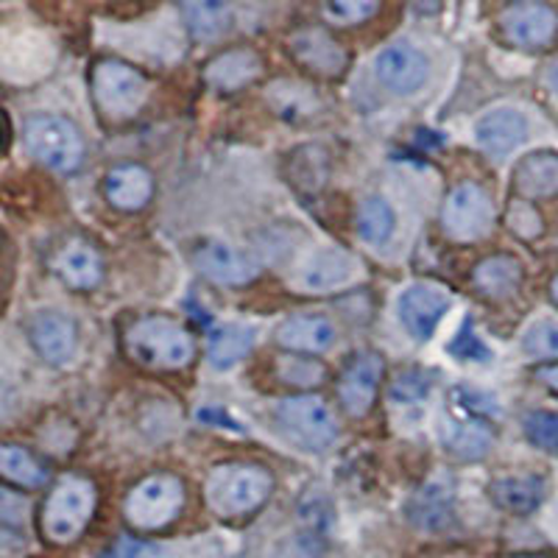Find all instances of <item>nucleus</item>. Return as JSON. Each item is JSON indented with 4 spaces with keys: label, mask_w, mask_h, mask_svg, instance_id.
Here are the masks:
<instances>
[{
    "label": "nucleus",
    "mask_w": 558,
    "mask_h": 558,
    "mask_svg": "<svg viewBox=\"0 0 558 558\" xmlns=\"http://www.w3.org/2000/svg\"><path fill=\"white\" fill-rule=\"evenodd\" d=\"M271 488V472L257 463H221L204 481V500L213 514L235 520L257 511L268 500Z\"/></svg>",
    "instance_id": "1"
},
{
    "label": "nucleus",
    "mask_w": 558,
    "mask_h": 558,
    "mask_svg": "<svg viewBox=\"0 0 558 558\" xmlns=\"http://www.w3.org/2000/svg\"><path fill=\"white\" fill-rule=\"evenodd\" d=\"M126 349L132 361L151 372H177L191 366L196 357V341L182 324L162 316L140 318L129 327Z\"/></svg>",
    "instance_id": "2"
},
{
    "label": "nucleus",
    "mask_w": 558,
    "mask_h": 558,
    "mask_svg": "<svg viewBox=\"0 0 558 558\" xmlns=\"http://www.w3.org/2000/svg\"><path fill=\"white\" fill-rule=\"evenodd\" d=\"M96 511V486L87 477L68 475L53 486L43 511V533L57 545L78 539Z\"/></svg>",
    "instance_id": "3"
},
{
    "label": "nucleus",
    "mask_w": 558,
    "mask_h": 558,
    "mask_svg": "<svg viewBox=\"0 0 558 558\" xmlns=\"http://www.w3.org/2000/svg\"><path fill=\"white\" fill-rule=\"evenodd\" d=\"M93 98L109 121H129L148 98V82L121 59H101L93 64Z\"/></svg>",
    "instance_id": "4"
},
{
    "label": "nucleus",
    "mask_w": 558,
    "mask_h": 558,
    "mask_svg": "<svg viewBox=\"0 0 558 558\" xmlns=\"http://www.w3.org/2000/svg\"><path fill=\"white\" fill-rule=\"evenodd\" d=\"M26 148L51 171L70 173L82 166L84 140L78 129L59 114H34L26 123Z\"/></svg>",
    "instance_id": "5"
},
{
    "label": "nucleus",
    "mask_w": 558,
    "mask_h": 558,
    "mask_svg": "<svg viewBox=\"0 0 558 558\" xmlns=\"http://www.w3.org/2000/svg\"><path fill=\"white\" fill-rule=\"evenodd\" d=\"M274 418L293 445L311 452H322L336 441L338 425L330 408L318 397H291L274 408Z\"/></svg>",
    "instance_id": "6"
},
{
    "label": "nucleus",
    "mask_w": 558,
    "mask_h": 558,
    "mask_svg": "<svg viewBox=\"0 0 558 558\" xmlns=\"http://www.w3.org/2000/svg\"><path fill=\"white\" fill-rule=\"evenodd\" d=\"M184 506V486L173 475H154L129 492L126 520L140 531H159L171 525Z\"/></svg>",
    "instance_id": "7"
},
{
    "label": "nucleus",
    "mask_w": 558,
    "mask_h": 558,
    "mask_svg": "<svg viewBox=\"0 0 558 558\" xmlns=\"http://www.w3.org/2000/svg\"><path fill=\"white\" fill-rule=\"evenodd\" d=\"M497 26L520 51H545L558 39V9L545 0H514L502 9Z\"/></svg>",
    "instance_id": "8"
},
{
    "label": "nucleus",
    "mask_w": 558,
    "mask_h": 558,
    "mask_svg": "<svg viewBox=\"0 0 558 558\" xmlns=\"http://www.w3.org/2000/svg\"><path fill=\"white\" fill-rule=\"evenodd\" d=\"M441 221H445L447 235L452 241H481L495 223V204H492V196L483 191L481 184L463 182L447 196Z\"/></svg>",
    "instance_id": "9"
},
{
    "label": "nucleus",
    "mask_w": 558,
    "mask_h": 558,
    "mask_svg": "<svg viewBox=\"0 0 558 558\" xmlns=\"http://www.w3.org/2000/svg\"><path fill=\"white\" fill-rule=\"evenodd\" d=\"M375 73L391 93L411 96V93L425 87L427 76H430V62L416 45L393 43L377 53Z\"/></svg>",
    "instance_id": "10"
},
{
    "label": "nucleus",
    "mask_w": 558,
    "mask_h": 558,
    "mask_svg": "<svg viewBox=\"0 0 558 558\" xmlns=\"http://www.w3.org/2000/svg\"><path fill=\"white\" fill-rule=\"evenodd\" d=\"M383 380V357L377 352H357L343 368L338 380V400L352 416H363L375 405L377 388Z\"/></svg>",
    "instance_id": "11"
},
{
    "label": "nucleus",
    "mask_w": 558,
    "mask_h": 558,
    "mask_svg": "<svg viewBox=\"0 0 558 558\" xmlns=\"http://www.w3.org/2000/svg\"><path fill=\"white\" fill-rule=\"evenodd\" d=\"M447 311H450V296H447L445 288L438 286L416 282V286L405 288L400 296L402 324L418 341H427L436 332L438 322H441Z\"/></svg>",
    "instance_id": "12"
},
{
    "label": "nucleus",
    "mask_w": 558,
    "mask_h": 558,
    "mask_svg": "<svg viewBox=\"0 0 558 558\" xmlns=\"http://www.w3.org/2000/svg\"><path fill=\"white\" fill-rule=\"evenodd\" d=\"M405 514L418 531H445L456 520V486L447 477H433L411 497Z\"/></svg>",
    "instance_id": "13"
},
{
    "label": "nucleus",
    "mask_w": 558,
    "mask_h": 558,
    "mask_svg": "<svg viewBox=\"0 0 558 558\" xmlns=\"http://www.w3.org/2000/svg\"><path fill=\"white\" fill-rule=\"evenodd\" d=\"M28 336H32V343L37 347L39 355L53 366H64L76 355V324L70 322L64 313L39 311L28 324Z\"/></svg>",
    "instance_id": "14"
},
{
    "label": "nucleus",
    "mask_w": 558,
    "mask_h": 558,
    "mask_svg": "<svg viewBox=\"0 0 558 558\" xmlns=\"http://www.w3.org/2000/svg\"><path fill=\"white\" fill-rule=\"evenodd\" d=\"M291 53L302 68L327 78L341 76L349 64L343 45L332 34L324 32V28H305V32L293 34Z\"/></svg>",
    "instance_id": "15"
},
{
    "label": "nucleus",
    "mask_w": 558,
    "mask_h": 558,
    "mask_svg": "<svg viewBox=\"0 0 558 558\" xmlns=\"http://www.w3.org/2000/svg\"><path fill=\"white\" fill-rule=\"evenodd\" d=\"M193 263H196V268L204 277L218 282V286H248V282L257 277V266H254L248 257H243L241 252H235V248L227 246V243L221 241L198 243L196 252H193Z\"/></svg>",
    "instance_id": "16"
},
{
    "label": "nucleus",
    "mask_w": 558,
    "mask_h": 558,
    "mask_svg": "<svg viewBox=\"0 0 558 558\" xmlns=\"http://www.w3.org/2000/svg\"><path fill=\"white\" fill-rule=\"evenodd\" d=\"M277 343L291 349V352H327L336 343V327L327 316L318 313H299V316L286 318L277 327Z\"/></svg>",
    "instance_id": "17"
},
{
    "label": "nucleus",
    "mask_w": 558,
    "mask_h": 558,
    "mask_svg": "<svg viewBox=\"0 0 558 558\" xmlns=\"http://www.w3.org/2000/svg\"><path fill=\"white\" fill-rule=\"evenodd\" d=\"M475 137L492 157H506L527 137V121L517 109H495L477 121Z\"/></svg>",
    "instance_id": "18"
},
{
    "label": "nucleus",
    "mask_w": 558,
    "mask_h": 558,
    "mask_svg": "<svg viewBox=\"0 0 558 558\" xmlns=\"http://www.w3.org/2000/svg\"><path fill=\"white\" fill-rule=\"evenodd\" d=\"M263 73L260 57L248 48H235L204 64V82L221 93H235Z\"/></svg>",
    "instance_id": "19"
},
{
    "label": "nucleus",
    "mask_w": 558,
    "mask_h": 558,
    "mask_svg": "<svg viewBox=\"0 0 558 558\" xmlns=\"http://www.w3.org/2000/svg\"><path fill=\"white\" fill-rule=\"evenodd\" d=\"M514 187L522 198H553L558 196V154L533 151L514 168Z\"/></svg>",
    "instance_id": "20"
},
{
    "label": "nucleus",
    "mask_w": 558,
    "mask_h": 558,
    "mask_svg": "<svg viewBox=\"0 0 558 558\" xmlns=\"http://www.w3.org/2000/svg\"><path fill=\"white\" fill-rule=\"evenodd\" d=\"M53 268H57V274L70 288H78V291H89V288H96L104 279L101 257H98L96 248L84 241H70L57 254Z\"/></svg>",
    "instance_id": "21"
},
{
    "label": "nucleus",
    "mask_w": 558,
    "mask_h": 558,
    "mask_svg": "<svg viewBox=\"0 0 558 558\" xmlns=\"http://www.w3.org/2000/svg\"><path fill=\"white\" fill-rule=\"evenodd\" d=\"M522 263L511 254H495L486 257L472 271V282L477 291L488 299H508L514 296L522 286Z\"/></svg>",
    "instance_id": "22"
},
{
    "label": "nucleus",
    "mask_w": 558,
    "mask_h": 558,
    "mask_svg": "<svg viewBox=\"0 0 558 558\" xmlns=\"http://www.w3.org/2000/svg\"><path fill=\"white\" fill-rule=\"evenodd\" d=\"M355 274V260L341 248H322L302 268L299 286L305 291H332V288L349 282Z\"/></svg>",
    "instance_id": "23"
},
{
    "label": "nucleus",
    "mask_w": 558,
    "mask_h": 558,
    "mask_svg": "<svg viewBox=\"0 0 558 558\" xmlns=\"http://www.w3.org/2000/svg\"><path fill=\"white\" fill-rule=\"evenodd\" d=\"M154 196V179L146 168L118 166L107 173V198L118 209H143Z\"/></svg>",
    "instance_id": "24"
},
{
    "label": "nucleus",
    "mask_w": 558,
    "mask_h": 558,
    "mask_svg": "<svg viewBox=\"0 0 558 558\" xmlns=\"http://www.w3.org/2000/svg\"><path fill=\"white\" fill-rule=\"evenodd\" d=\"M488 495L508 514H531L545 500V481L536 475L500 477L488 486Z\"/></svg>",
    "instance_id": "25"
},
{
    "label": "nucleus",
    "mask_w": 558,
    "mask_h": 558,
    "mask_svg": "<svg viewBox=\"0 0 558 558\" xmlns=\"http://www.w3.org/2000/svg\"><path fill=\"white\" fill-rule=\"evenodd\" d=\"M441 438H445L447 450L461 461H481L495 447V430L475 416L447 425Z\"/></svg>",
    "instance_id": "26"
},
{
    "label": "nucleus",
    "mask_w": 558,
    "mask_h": 558,
    "mask_svg": "<svg viewBox=\"0 0 558 558\" xmlns=\"http://www.w3.org/2000/svg\"><path fill=\"white\" fill-rule=\"evenodd\" d=\"M179 7H182L187 32L202 43H213L221 37L232 20L229 0H179Z\"/></svg>",
    "instance_id": "27"
},
{
    "label": "nucleus",
    "mask_w": 558,
    "mask_h": 558,
    "mask_svg": "<svg viewBox=\"0 0 558 558\" xmlns=\"http://www.w3.org/2000/svg\"><path fill=\"white\" fill-rule=\"evenodd\" d=\"M254 347V330L246 327V324H223L218 327L213 336H209V347H207V355L209 363L216 368H229L235 366L238 361L252 352Z\"/></svg>",
    "instance_id": "28"
},
{
    "label": "nucleus",
    "mask_w": 558,
    "mask_h": 558,
    "mask_svg": "<svg viewBox=\"0 0 558 558\" xmlns=\"http://www.w3.org/2000/svg\"><path fill=\"white\" fill-rule=\"evenodd\" d=\"M327 173H330V159H327V151H324V148L305 146L291 154L288 177H291L296 191L302 193L322 191L324 182H327Z\"/></svg>",
    "instance_id": "29"
},
{
    "label": "nucleus",
    "mask_w": 558,
    "mask_h": 558,
    "mask_svg": "<svg viewBox=\"0 0 558 558\" xmlns=\"http://www.w3.org/2000/svg\"><path fill=\"white\" fill-rule=\"evenodd\" d=\"M0 475L26 488H39L48 481L43 463L17 445H0Z\"/></svg>",
    "instance_id": "30"
},
{
    "label": "nucleus",
    "mask_w": 558,
    "mask_h": 558,
    "mask_svg": "<svg viewBox=\"0 0 558 558\" xmlns=\"http://www.w3.org/2000/svg\"><path fill=\"white\" fill-rule=\"evenodd\" d=\"M393 232V209L383 196H372L357 213V235L372 246H383Z\"/></svg>",
    "instance_id": "31"
},
{
    "label": "nucleus",
    "mask_w": 558,
    "mask_h": 558,
    "mask_svg": "<svg viewBox=\"0 0 558 558\" xmlns=\"http://www.w3.org/2000/svg\"><path fill=\"white\" fill-rule=\"evenodd\" d=\"M271 101L277 104L279 114H282L286 121L307 118V114H313V109H316L313 89L305 87V84H302V89H299V84L293 82H279L277 87H271Z\"/></svg>",
    "instance_id": "32"
},
{
    "label": "nucleus",
    "mask_w": 558,
    "mask_h": 558,
    "mask_svg": "<svg viewBox=\"0 0 558 558\" xmlns=\"http://www.w3.org/2000/svg\"><path fill=\"white\" fill-rule=\"evenodd\" d=\"M277 377L286 386H302V388H313L318 383H324L327 377V368L324 363L311 361V357H282L277 363Z\"/></svg>",
    "instance_id": "33"
},
{
    "label": "nucleus",
    "mask_w": 558,
    "mask_h": 558,
    "mask_svg": "<svg viewBox=\"0 0 558 558\" xmlns=\"http://www.w3.org/2000/svg\"><path fill=\"white\" fill-rule=\"evenodd\" d=\"M522 427H525V436L531 438L539 450L558 456V413L533 411L527 413Z\"/></svg>",
    "instance_id": "34"
},
{
    "label": "nucleus",
    "mask_w": 558,
    "mask_h": 558,
    "mask_svg": "<svg viewBox=\"0 0 558 558\" xmlns=\"http://www.w3.org/2000/svg\"><path fill=\"white\" fill-rule=\"evenodd\" d=\"M506 223L520 241H536L545 232V218L527 202H511V207L506 209Z\"/></svg>",
    "instance_id": "35"
},
{
    "label": "nucleus",
    "mask_w": 558,
    "mask_h": 558,
    "mask_svg": "<svg viewBox=\"0 0 558 558\" xmlns=\"http://www.w3.org/2000/svg\"><path fill=\"white\" fill-rule=\"evenodd\" d=\"M380 0H327V17L338 26H357L375 17Z\"/></svg>",
    "instance_id": "36"
},
{
    "label": "nucleus",
    "mask_w": 558,
    "mask_h": 558,
    "mask_svg": "<svg viewBox=\"0 0 558 558\" xmlns=\"http://www.w3.org/2000/svg\"><path fill=\"white\" fill-rule=\"evenodd\" d=\"M522 347L533 357H558V324L539 322L522 336Z\"/></svg>",
    "instance_id": "37"
},
{
    "label": "nucleus",
    "mask_w": 558,
    "mask_h": 558,
    "mask_svg": "<svg viewBox=\"0 0 558 558\" xmlns=\"http://www.w3.org/2000/svg\"><path fill=\"white\" fill-rule=\"evenodd\" d=\"M427 391H430V377H427L425 372H416V368L402 372V375H397V380L391 383V397L402 402L422 400Z\"/></svg>",
    "instance_id": "38"
},
{
    "label": "nucleus",
    "mask_w": 558,
    "mask_h": 558,
    "mask_svg": "<svg viewBox=\"0 0 558 558\" xmlns=\"http://www.w3.org/2000/svg\"><path fill=\"white\" fill-rule=\"evenodd\" d=\"M456 402L463 411H470L472 416H497L500 413V402L492 393L475 391V388H458Z\"/></svg>",
    "instance_id": "39"
},
{
    "label": "nucleus",
    "mask_w": 558,
    "mask_h": 558,
    "mask_svg": "<svg viewBox=\"0 0 558 558\" xmlns=\"http://www.w3.org/2000/svg\"><path fill=\"white\" fill-rule=\"evenodd\" d=\"M450 355L461 357V361H488V349L483 347L481 338L472 332V327L466 324L461 332L456 336V341L450 343Z\"/></svg>",
    "instance_id": "40"
},
{
    "label": "nucleus",
    "mask_w": 558,
    "mask_h": 558,
    "mask_svg": "<svg viewBox=\"0 0 558 558\" xmlns=\"http://www.w3.org/2000/svg\"><path fill=\"white\" fill-rule=\"evenodd\" d=\"M28 520V502L20 495L0 486V522L9 525H23Z\"/></svg>",
    "instance_id": "41"
},
{
    "label": "nucleus",
    "mask_w": 558,
    "mask_h": 558,
    "mask_svg": "<svg viewBox=\"0 0 558 558\" xmlns=\"http://www.w3.org/2000/svg\"><path fill=\"white\" fill-rule=\"evenodd\" d=\"M151 556H154L151 545H143V542H134V539H118L101 558H151Z\"/></svg>",
    "instance_id": "42"
},
{
    "label": "nucleus",
    "mask_w": 558,
    "mask_h": 558,
    "mask_svg": "<svg viewBox=\"0 0 558 558\" xmlns=\"http://www.w3.org/2000/svg\"><path fill=\"white\" fill-rule=\"evenodd\" d=\"M533 375H536L539 383H545L553 393H558V363H545V366L536 368Z\"/></svg>",
    "instance_id": "43"
},
{
    "label": "nucleus",
    "mask_w": 558,
    "mask_h": 558,
    "mask_svg": "<svg viewBox=\"0 0 558 558\" xmlns=\"http://www.w3.org/2000/svg\"><path fill=\"white\" fill-rule=\"evenodd\" d=\"M14 411V393L7 383H0V418H7Z\"/></svg>",
    "instance_id": "44"
},
{
    "label": "nucleus",
    "mask_w": 558,
    "mask_h": 558,
    "mask_svg": "<svg viewBox=\"0 0 558 558\" xmlns=\"http://www.w3.org/2000/svg\"><path fill=\"white\" fill-rule=\"evenodd\" d=\"M547 82H550L553 93H556V98H558V62L547 70Z\"/></svg>",
    "instance_id": "45"
},
{
    "label": "nucleus",
    "mask_w": 558,
    "mask_h": 558,
    "mask_svg": "<svg viewBox=\"0 0 558 558\" xmlns=\"http://www.w3.org/2000/svg\"><path fill=\"white\" fill-rule=\"evenodd\" d=\"M550 299L556 302V307H558V274L553 277V282H550Z\"/></svg>",
    "instance_id": "46"
},
{
    "label": "nucleus",
    "mask_w": 558,
    "mask_h": 558,
    "mask_svg": "<svg viewBox=\"0 0 558 558\" xmlns=\"http://www.w3.org/2000/svg\"><path fill=\"white\" fill-rule=\"evenodd\" d=\"M511 558H550V556H511Z\"/></svg>",
    "instance_id": "47"
}]
</instances>
